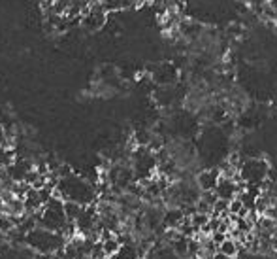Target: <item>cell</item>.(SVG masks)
<instances>
[{"label":"cell","instance_id":"cell-1","mask_svg":"<svg viewBox=\"0 0 277 259\" xmlns=\"http://www.w3.org/2000/svg\"><path fill=\"white\" fill-rule=\"evenodd\" d=\"M51 197H57L60 201H72L81 204V206H87V204L96 202L98 193H96V187L89 180H85V178H81V176H77L74 173H70L66 176H60L58 178V182L55 185L53 193H51Z\"/></svg>","mask_w":277,"mask_h":259},{"label":"cell","instance_id":"cell-2","mask_svg":"<svg viewBox=\"0 0 277 259\" xmlns=\"http://www.w3.org/2000/svg\"><path fill=\"white\" fill-rule=\"evenodd\" d=\"M66 244V237L60 233H53V231L42 229V227H34L25 235V246L32 250L34 254L40 256H48V254H57Z\"/></svg>","mask_w":277,"mask_h":259},{"label":"cell","instance_id":"cell-3","mask_svg":"<svg viewBox=\"0 0 277 259\" xmlns=\"http://www.w3.org/2000/svg\"><path fill=\"white\" fill-rule=\"evenodd\" d=\"M62 202L57 197H51L38 212L32 214V218L36 220V225L42 229L53 231V233H60L64 235V229L68 225V220L64 216V208H62Z\"/></svg>","mask_w":277,"mask_h":259},{"label":"cell","instance_id":"cell-4","mask_svg":"<svg viewBox=\"0 0 277 259\" xmlns=\"http://www.w3.org/2000/svg\"><path fill=\"white\" fill-rule=\"evenodd\" d=\"M106 13H108V11L102 8V4H89L87 10L81 13V25H83L89 32H96L98 29L104 27Z\"/></svg>","mask_w":277,"mask_h":259},{"label":"cell","instance_id":"cell-5","mask_svg":"<svg viewBox=\"0 0 277 259\" xmlns=\"http://www.w3.org/2000/svg\"><path fill=\"white\" fill-rule=\"evenodd\" d=\"M198 187H200L202 191H213L215 189V185L219 182V173H215V171H204V173L198 174Z\"/></svg>","mask_w":277,"mask_h":259},{"label":"cell","instance_id":"cell-6","mask_svg":"<svg viewBox=\"0 0 277 259\" xmlns=\"http://www.w3.org/2000/svg\"><path fill=\"white\" fill-rule=\"evenodd\" d=\"M217 254H221V256H224V258H228V259H236L239 254V242L236 239L226 237V239L217 246Z\"/></svg>","mask_w":277,"mask_h":259},{"label":"cell","instance_id":"cell-7","mask_svg":"<svg viewBox=\"0 0 277 259\" xmlns=\"http://www.w3.org/2000/svg\"><path fill=\"white\" fill-rule=\"evenodd\" d=\"M183 218H185V214L181 208H168L163 212V225H166L168 229H177Z\"/></svg>","mask_w":277,"mask_h":259},{"label":"cell","instance_id":"cell-8","mask_svg":"<svg viewBox=\"0 0 277 259\" xmlns=\"http://www.w3.org/2000/svg\"><path fill=\"white\" fill-rule=\"evenodd\" d=\"M62 208H64V216H66L68 223H74V221L77 220V216L81 214V210H83V206H81V204L72 202V201L62 202Z\"/></svg>","mask_w":277,"mask_h":259},{"label":"cell","instance_id":"cell-9","mask_svg":"<svg viewBox=\"0 0 277 259\" xmlns=\"http://www.w3.org/2000/svg\"><path fill=\"white\" fill-rule=\"evenodd\" d=\"M100 248H102V254H104L106 258H110V256H113V254L119 252V248H121V242H119L117 237H111V239L102 240V242H100Z\"/></svg>","mask_w":277,"mask_h":259},{"label":"cell","instance_id":"cell-10","mask_svg":"<svg viewBox=\"0 0 277 259\" xmlns=\"http://www.w3.org/2000/svg\"><path fill=\"white\" fill-rule=\"evenodd\" d=\"M11 229H15V227H13V223H11L10 216H8V214H2V212H0V231H2L4 235H8Z\"/></svg>","mask_w":277,"mask_h":259},{"label":"cell","instance_id":"cell-11","mask_svg":"<svg viewBox=\"0 0 277 259\" xmlns=\"http://www.w3.org/2000/svg\"><path fill=\"white\" fill-rule=\"evenodd\" d=\"M241 208H243V202L239 201L238 197H234V199H230L228 201V214H232V216H238Z\"/></svg>","mask_w":277,"mask_h":259},{"label":"cell","instance_id":"cell-12","mask_svg":"<svg viewBox=\"0 0 277 259\" xmlns=\"http://www.w3.org/2000/svg\"><path fill=\"white\" fill-rule=\"evenodd\" d=\"M2 146H11L10 144V138L6 136V129H4V125L0 123V148Z\"/></svg>","mask_w":277,"mask_h":259},{"label":"cell","instance_id":"cell-13","mask_svg":"<svg viewBox=\"0 0 277 259\" xmlns=\"http://www.w3.org/2000/svg\"><path fill=\"white\" fill-rule=\"evenodd\" d=\"M4 242H8V239H6V235H4V233H2V231H0V246H2V244H4Z\"/></svg>","mask_w":277,"mask_h":259},{"label":"cell","instance_id":"cell-14","mask_svg":"<svg viewBox=\"0 0 277 259\" xmlns=\"http://www.w3.org/2000/svg\"><path fill=\"white\" fill-rule=\"evenodd\" d=\"M211 259H228V258H224V256H221V254H215Z\"/></svg>","mask_w":277,"mask_h":259}]
</instances>
